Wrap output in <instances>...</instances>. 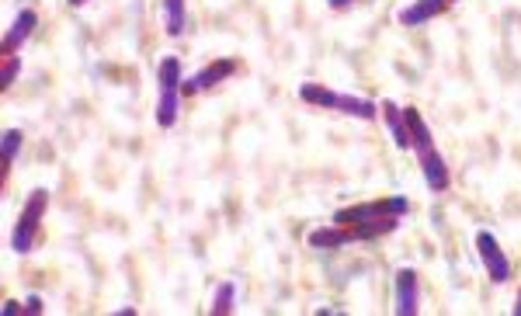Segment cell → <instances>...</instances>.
Wrapping results in <instances>:
<instances>
[{
  "label": "cell",
  "mask_w": 521,
  "mask_h": 316,
  "mask_svg": "<svg viewBox=\"0 0 521 316\" xmlns=\"http://www.w3.org/2000/svg\"><path fill=\"white\" fill-rule=\"evenodd\" d=\"M403 112H407L410 150H414V157H417L424 185H428V191H435V195H442V191H449V185H452L449 164H445V157H442V150H438V143H435V136H431V126L424 122V115L417 112V108H403Z\"/></svg>",
  "instance_id": "1"
},
{
  "label": "cell",
  "mask_w": 521,
  "mask_h": 316,
  "mask_svg": "<svg viewBox=\"0 0 521 316\" xmlns=\"http://www.w3.org/2000/svg\"><path fill=\"white\" fill-rule=\"evenodd\" d=\"M299 101H306V105H313V108H327V112H337V115H348V119H358V122L379 119V101L362 98V94L334 91V87L317 84V80L299 84Z\"/></svg>",
  "instance_id": "2"
},
{
  "label": "cell",
  "mask_w": 521,
  "mask_h": 316,
  "mask_svg": "<svg viewBox=\"0 0 521 316\" xmlns=\"http://www.w3.org/2000/svg\"><path fill=\"white\" fill-rule=\"evenodd\" d=\"M181 84H185V66L178 56H164L157 66V108H153V119L160 129H174L181 119Z\"/></svg>",
  "instance_id": "3"
},
{
  "label": "cell",
  "mask_w": 521,
  "mask_h": 316,
  "mask_svg": "<svg viewBox=\"0 0 521 316\" xmlns=\"http://www.w3.org/2000/svg\"><path fill=\"white\" fill-rule=\"evenodd\" d=\"M49 212V191L46 188H32L18 212V223H14L11 233V251L14 254H32L35 244H39V233H42V219Z\"/></svg>",
  "instance_id": "4"
},
{
  "label": "cell",
  "mask_w": 521,
  "mask_h": 316,
  "mask_svg": "<svg viewBox=\"0 0 521 316\" xmlns=\"http://www.w3.org/2000/svg\"><path fill=\"white\" fill-rule=\"evenodd\" d=\"M410 212V198L407 195H383V198H369V202H355V205H341V209L330 216V223L341 226H355V223H372V219H403Z\"/></svg>",
  "instance_id": "5"
},
{
  "label": "cell",
  "mask_w": 521,
  "mask_h": 316,
  "mask_svg": "<svg viewBox=\"0 0 521 316\" xmlns=\"http://www.w3.org/2000/svg\"><path fill=\"white\" fill-rule=\"evenodd\" d=\"M473 244H476V257H480V264H483V271H487L490 282L508 285L511 275H515V268H511V257L504 254L501 240H497L490 230H476Z\"/></svg>",
  "instance_id": "6"
},
{
  "label": "cell",
  "mask_w": 521,
  "mask_h": 316,
  "mask_svg": "<svg viewBox=\"0 0 521 316\" xmlns=\"http://www.w3.org/2000/svg\"><path fill=\"white\" fill-rule=\"evenodd\" d=\"M393 313L396 316H417L421 313V275L414 268H396L393 275Z\"/></svg>",
  "instance_id": "7"
},
{
  "label": "cell",
  "mask_w": 521,
  "mask_h": 316,
  "mask_svg": "<svg viewBox=\"0 0 521 316\" xmlns=\"http://www.w3.org/2000/svg\"><path fill=\"white\" fill-rule=\"evenodd\" d=\"M237 70H240V63L230 60V56H223V60H212V63H205L202 70H195L192 77H185V84H181V94H185V98H195V94H202V91H212V87H219L223 80H230Z\"/></svg>",
  "instance_id": "8"
},
{
  "label": "cell",
  "mask_w": 521,
  "mask_h": 316,
  "mask_svg": "<svg viewBox=\"0 0 521 316\" xmlns=\"http://www.w3.org/2000/svg\"><path fill=\"white\" fill-rule=\"evenodd\" d=\"M35 28H39V11H32V7H21V11L14 14L11 28L4 32V56H18L21 46H25V42L35 35Z\"/></svg>",
  "instance_id": "9"
},
{
  "label": "cell",
  "mask_w": 521,
  "mask_h": 316,
  "mask_svg": "<svg viewBox=\"0 0 521 316\" xmlns=\"http://www.w3.org/2000/svg\"><path fill=\"white\" fill-rule=\"evenodd\" d=\"M449 7H452L449 0H410L407 7L396 11V21H400L403 28H421V25H428V21L442 18Z\"/></svg>",
  "instance_id": "10"
},
{
  "label": "cell",
  "mask_w": 521,
  "mask_h": 316,
  "mask_svg": "<svg viewBox=\"0 0 521 316\" xmlns=\"http://www.w3.org/2000/svg\"><path fill=\"white\" fill-rule=\"evenodd\" d=\"M306 244H310L313 251H341V247L355 244V233H351V226L324 223V226H317V230L306 233Z\"/></svg>",
  "instance_id": "11"
},
{
  "label": "cell",
  "mask_w": 521,
  "mask_h": 316,
  "mask_svg": "<svg viewBox=\"0 0 521 316\" xmlns=\"http://www.w3.org/2000/svg\"><path fill=\"white\" fill-rule=\"evenodd\" d=\"M379 115H383V126L390 132L396 150H410V126H407V112H403L396 101L383 98L379 101Z\"/></svg>",
  "instance_id": "12"
},
{
  "label": "cell",
  "mask_w": 521,
  "mask_h": 316,
  "mask_svg": "<svg viewBox=\"0 0 521 316\" xmlns=\"http://www.w3.org/2000/svg\"><path fill=\"white\" fill-rule=\"evenodd\" d=\"M160 18H164V32L181 39L188 28V0H160Z\"/></svg>",
  "instance_id": "13"
},
{
  "label": "cell",
  "mask_w": 521,
  "mask_h": 316,
  "mask_svg": "<svg viewBox=\"0 0 521 316\" xmlns=\"http://www.w3.org/2000/svg\"><path fill=\"white\" fill-rule=\"evenodd\" d=\"M209 313H212V316H230V313H237V282H233V278H226V282H219L216 289H212Z\"/></svg>",
  "instance_id": "14"
},
{
  "label": "cell",
  "mask_w": 521,
  "mask_h": 316,
  "mask_svg": "<svg viewBox=\"0 0 521 316\" xmlns=\"http://www.w3.org/2000/svg\"><path fill=\"white\" fill-rule=\"evenodd\" d=\"M21 143H25V132L21 129H4V139H0V181H7V174H11L14 160H18L21 153Z\"/></svg>",
  "instance_id": "15"
},
{
  "label": "cell",
  "mask_w": 521,
  "mask_h": 316,
  "mask_svg": "<svg viewBox=\"0 0 521 316\" xmlns=\"http://www.w3.org/2000/svg\"><path fill=\"white\" fill-rule=\"evenodd\" d=\"M21 73V56H4V77H0V87H11L14 84V77Z\"/></svg>",
  "instance_id": "16"
},
{
  "label": "cell",
  "mask_w": 521,
  "mask_h": 316,
  "mask_svg": "<svg viewBox=\"0 0 521 316\" xmlns=\"http://www.w3.org/2000/svg\"><path fill=\"white\" fill-rule=\"evenodd\" d=\"M21 303H25V313H28V316H42V313H46V303H42L39 292H32V296H25V299H21Z\"/></svg>",
  "instance_id": "17"
},
{
  "label": "cell",
  "mask_w": 521,
  "mask_h": 316,
  "mask_svg": "<svg viewBox=\"0 0 521 316\" xmlns=\"http://www.w3.org/2000/svg\"><path fill=\"white\" fill-rule=\"evenodd\" d=\"M0 313H4V316H18V313H25V303H18V299H7Z\"/></svg>",
  "instance_id": "18"
},
{
  "label": "cell",
  "mask_w": 521,
  "mask_h": 316,
  "mask_svg": "<svg viewBox=\"0 0 521 316\" xmlns=\"http://www.w3.org/2000/svg\"><path fill=\"white\" fill-rule=\"evenodd\" d=\"M330 4V11H348V7H355L358 0H327Z\"/></svg>",
  "instance_id": "19"
},
{
  "label": "cell",
  "mask_w": 521,
  "mask_h": 316,
  "mask_svg": "<svg viewBox=\"0 0 521 316\" xmlns=\"http://www.w3.org/2000/svg\"><path fill=\"white\" fill-rule=\"evenodd\" d=\"M115 316H136V310H132V306H119V310H115Z\"/></svg>",
  "instance_id": "20"
},
{
  "label": "cell",
  "mask_w": 521,
  "mask_h": 316,
  "mask_svg": "<svg viewBox=\"0 0 521 316\" xmlns=\"http://www.w3.org/2000/svg\"><path fill=\"white\" fill-rule=\"evenodd\" d=\"M511 313L521 316V289H518V299H515V306H511Z\"/></svg>",
  "instance_id": "21"
},
{
  "label": "cell",
  "mask_w": 521,
  "mask_h": 316,
  "mask_svg": "<svg viewBox=\"0 0 521 316\" xmlns=\"http://www.w3.org/2000/svg\"><path fill=\"white\" fill-rule=\"evenodd\" d=\"M66 4H70V7H87L91 0H66Z\"/></svg>",
  "instance_id": "22"
},
{
  "label": "cell",
  "mask_w": 521,
  "mask_h": 316,
  "mask_svg": "<svg viewBox=\"0 0 521 316\" xmlns=\"http://www.w3.org/2000/svg\"><path fill=\"white\" fill-rule=\"evenodd\" d=\"M449 4H459V0H449Z\"/></svg>",
  "instance_id": "23"
}]
</instances>
